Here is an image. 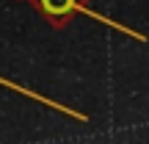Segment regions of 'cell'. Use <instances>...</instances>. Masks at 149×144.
I'll return each instance as SVG.
<instances>
[{
	"label": "cell",
	"mask_w": 149,
	"mask_h": 144,
	"mask_svg": "<svg viewBox=\"0 0 149 144\" xmlns=\"http://www.w3.org/2000/svg\"><path fill=\"white\" fill-rule=\"evenodd\" d=\"M31 3L36 6V11L55 28L66 25L77 11L88 8V0H31Z\"/></svg>",
	"instance_id": "6da1fadb"
}]
</instances>
